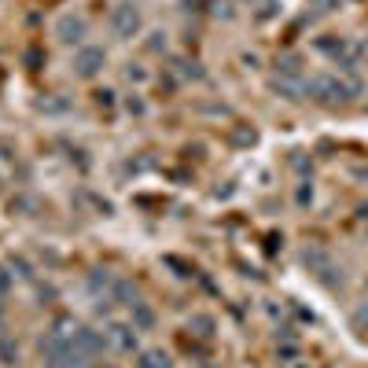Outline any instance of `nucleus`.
Instances as JSON below:
<instances>
[{"label": "nucleus", "mask_w": 368, "mask_h": 368, "mask_svg": "<svg viewBox=\"0 0 368 368\" xmlns=\"http://www.w3.org/2000/svg\"><path fill=\"white\" fill-rule=\"evenodd\" d=\"M56 34H59L63 45H78V41L89 34V23H85L81 15H63L59 26H56Z\"/></svg>", "instance_id": "obj_6"}, {"label": "nucleus", "mask_w": 368, "mask_h": 368, "mask_svg": "<svg viewBox=\"0 0 368 368\" xmlns=\"http://www.w3.org/2000/svg\"><path fill=\"white\" fill-rule=\"evenodd\" d=\"M92 365H96L92 357L74 350V346H67V350H59V354H48V368H92Z\"/></svg>", "instance_id": "obj_7"}, {"label": "nucleus", "mask_w": 368, "mask_h": 368, "mask_svg": "<svg viewBox=\"0 0 368 368\" xmlns=\"http://www.w3.org/2000/svg\"><path fill=\"white\" fill-rule=\"evenodd\" d=\"M8 291H12V273H4V269H0V298H4Z\"/></svg>", "instance_id": "obj_14"}, {"label": "nucleus", "mask_w": 368, "mask_h": 368, "mask_svg": "<svg viewBox=\"0 0 368 368\" xmlns=\"http://www.w3.org/2000/svg\"><path fill=\"white\" fill-rule=\"evenodd\" d=\"M354 320H357V324H368V306H365L361 313H357V317H354Z\"/></svg>", "instance_id": "obj_15"}, {"label": "nucleus", "mask_w": 368, "mask_h": 368, "mask_svg": "<svg viewBox=\"0 0 368 368\" xmlns=\"http://www.w3.org/2000/svg\"><path fill=\"white\" fill-rule=\"evenodd\" d=\"M114 298H122L129 309L144 302V298H140V287H136V284H129V280H118V284H114Z\"/></svg>", "instance_id": "obj_8"}, {"label": "nucleus", "mask_w": 368, "mask_h": 368, "mask_svg": "<svg viewBox=\"0 0 368 368\" xmlns=\"http://www.w3.org/2000/svg\"><path fill=\"white\" fill-rule=\"evenodd\" d=\"M0 335H4V320H0Z\"/></svg>", "instance_id": "obj_16"}, {"label": "nucleus", "mask_w": 368, "mask_h": 368, "mask_svg": "<svg viewBox=\"0 0 368 368\" xmlns=\"http://www.w3.org/2000/svg\"><path fill=\"white\" fill-rule=\"evenodd\" d=\"M0 361H4V365H15L19 361V346L8 339V335H0Z\"/></svg>", "instance_id": "obj_11"}, {"label": "nucleus", "mask_w": 368, "mask_h": 368, "mask_svg": "<svg viewBox=\"0 0 368 368\" xmlns=\"http://www.w3.org/2000/svg\"><path fill=\"white\" fill-rule=\"evenodd\" d=\"M103 63H107L103 48L85 45V48H78V56H74V74H78V78H96V74L103 70Z\"/></svg>", "instance_id": "obj_2"}, {"label": "nucleus", "mask_w": 368, "mask_h": 368, "mask_svg": "<svg viewBox=\"0 0 368 368\" xmlns=\"http://www.w3.org/2000/svg\"><path fill=\"white\" fill-rule=\"evenodd\" d=\"M309 89L317 92L320 100H328V103H335V100H350V92H354L350 85H343L339 78H328V74H324V78H317V81L309 85Z\"/></svg>", "instance_id": "obj_5"}, {"label": "nucleus", "mask_w": 368, "mask_h": 368, "mask_svg": "<svg viewBox=\"0 0 368 368\" xmlns=\"http://www.w3.org/2000/svg\"><path fill=\"white\" fill-rule=\"evenodd\" d=\"M111 30H114V37H122V41L136 37L140 34V12L133 4H118L114 15H111Z\"/></svg>", "instance_id": "obj_3"}, {"label": "nucleus", "mask_w": 368, "mask_h": 368, "mask_svg": "<svg viewBox=\"0 0 368 368\" xmlns=\"http://www.w3.org/2000/svg\"><path fill=\"white\" fill-rule=\"evenodd\" d=\"M107 346L118 354H133L136 350V328L133 324H107Z\"/></svg>", "instance_id": "obj_4"}, {"label": "nucleus", "mask_w": 368, "mask_h": 368, "mask_svg": "<svg viewBox=\"0 0 368 368\" xmlns=\"http://www.w3.org/2000/svg\"><path fill=\"white\" fill-rule=\"evenodd\" d=\"M114 284L118 280L107 273V269H100V273H92L89 276V287H92V295H100V291H114Z\"/></svg>", "instance_id": "obj_10"}, {"label": "nucleus", "mask_w": 368, "mask_h": 368, "mask_svg": "<svg viewBox=\"0 0 368 368\" xmlns=\"http://www.w3.org/2000/svg\"><path fill=\"white\" fill-rule=\"evenodd\" d=\"M151 324H155V313L147 309V302H140V306H133V328H136V331H147Z\"/></svg>", "instance_id": "obj_9"}, {"label": "nucleus", "mask_w": 368, "mask_h": 368, "mask_svg": "<svg viewBox=\"0 0 368 368\" xmlns=\"http://www.w3.org/2000/svg\"><path fill=\"white\" fill-rule=\"evenodd\" d=\"M74 335H78V324H74V317H59V320L48 328V335H45V354L67 350V346L74 343Z\"/></svg>", "instance_id": "obj_1"}, {"label": "nucleus", "mask_w": 368, "mask_h": 368, "mask_svg": "<svg viewBox=\"0 0 368 368\" xmlns=\"http://www.w3.org/2000/svg\"><path fill=\"white\" fill-rule=\"evenodd\" d=\"M192 328H199V335H210L214 331V320L210 317H196V320H192Z\"/></svg>", "instance_id": "obj_13"}, {"label": "nucleus", "mask_w": 368, "mask_h": 368, "mask_svg": "<svg viewBox=\"0 0 368 368\" xmlns=\"http://www.w3.org/2000/svg\"><path fill=\"white\" fill-rule=\"evenodd\" d=\"M140 368H170V357L166 354H144Z\"/></svg>", "instance_id": "obj_12"}]
</instances>
